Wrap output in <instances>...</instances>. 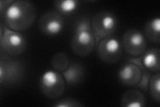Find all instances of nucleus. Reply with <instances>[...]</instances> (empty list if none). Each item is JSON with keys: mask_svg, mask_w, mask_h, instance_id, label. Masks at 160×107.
<instances>
[{"mask_svg": "<svg viewBox=\"0 0 160 107\" xmlns=\"http://www.w3.org/2000/svg\"><path fill=\"white\" fill-rule=\"evenodd\" d=\"M36 10L29 1H13L1 17L5 25L14 31L22 32L28 29L35 22Z\"/></svg>", "mask_w": 160, "mask_h": 107, "instance_id": "obj_1", "label": "nucleus"}, {"mask_svg": "<svg viewBox=\"0 0 160 107\" xmlns=\"http://www.w3.org/2000/svg\"><path fill=\"white\" fill-rule=\"evenodd\" d=\"M96 44V38L92 31L91 21L83 18L77 22L71 40V48L75 54L86 56L93 51Z\"/></svg>", "mask_w": 160, "mask_h": 107, "instance_id": "obj_2", "label": "nucleus"}, {"mask_svg": "<svg viewBox=\"0 0 160 107\" xmlns=\"http://www.w3.org/2000/svg\"><path fill=\"white\" fill-rule=\"evenodd\" d=\"M26 45V40L23 34L9 29L6 25L3 26L2 22L0 32L1 52L11 56H16L24 52Z\"/></svg>", "mask_w": 160, "mask_h": 107, "instance_id": "obj_3", "label": "nucleus"}, {"mask_svg": "<svg viewBox=\"0 0 160 107\" xmlns=\"http://www.w3.org/2000/svg\"><path fill=\"white\" fill-rule=\"evenodd\" d=\"M92 28L97 41L112 36L118 28V21L116 15L108 10H101L94 15Z\"/></svg>", "mask_w": 160, "mask_h": 107, "instance_id": "obj_4", "label": "nucleus"}, {"mask_svg": "<svg viewBox=\"0 0 160 107\" xmlns=\"http://www.w3.org/2000/svg\"><path fill=\"white\" fill-rule=\"evenodd\" d=\"M23 65L18 60L1 52L0 58V84L9 86L17 84L24 76Z\"/></svg>", "mask_w": 160, "mask_h": 107, "instance_id": "obj_5", "label": "nucleus"}, {"mask_svg": "<svg viewBox=\"0 0 160 107\" xmlns=\"http://www.w3.org/2000/svg\"><path fill=\"white\" fill-rule=\"evenodd\" d=\"M66 81L62 74L56 70H47L39 80V88L42 93L50 99L61 96L66 89Z\"/></svg>", "mask_w": 160, "mask_h": 107, "instance_id": "obj_6", "label": "nucleus"}, {"mask_svg": "<svg viewBox=\"0 0 160 107\" xmlns=\"http://www.w3.org/2000/svg\"><path fill=\"white\" fill-rule=\"evenodd\" d=\"M99 58L107 64H116L122 56V45L119 40L109 36L100 40L96 48Z\"/></svg>", "mask_w": 160, "mask_h": 107, "instance_id": "obj_7", "label": "nucleus"}, {"mask_svg": "<svg viewBox=\"0 0 160 107\" xmlns=\"http://www.w3.org/2000/svg\"><path fill=\"white\" fill-rule=\"evenodd\" d=\"M125 51L132 56H139L147 51V41L139 30L129 29L124 33L122 42Z\"/></svg>", "mask_w": 160, "mask_h": 107, "instance_id": "obj_8", "label": "nucleus"}, {"mask_svg": "<svg viewBox=\"0 0 160 107\" xmlns=\"http://www.w3.org/2000/svg\"><path fill=\"white\" fill-rule=\"evenodd\" d=\"M41 32L47 35H56L62 32L64 28V19L58 12L49 11L42 15L38 22Z\"/></svg>", "mask_w": 160, "mask_h": 107, "instance_id": "obj_9", "label": "nucleus"}, {"mask_svg": "<svg viewBox=\"0 0 160 107\" xmlns=\"http://www.w3.org/2000/svg\"><path fill=\"white\" fill-rule=\"evenodd\" d=\"M143 74L142 65L133 62L124 63L118 71L119 82L126 86H138Z\"/></svg>", "mask_w": 160, "mask_h": 107, "instance_id": "obj_10", "label": "nucleus"}, {"mask_svg": "<svg viewBox=\"0 0 160 107\" xmlns=\"http://www.w3.org/2000/svg\"><path fill=\"white\" fill-rule=\"evenodd\" d=\"M65 81L68 84L76 85L83 80L84 68L82 64L77 62H69L68 68L62 72Z\"/></svg>", "mask_w": 160, "mask_h": 107, "instance_id": "obj_11", "label": "nucleus"}, {"mask_svg": "<svg viewBox=\"0 0 160 107\" xmlns=\"http://www.w3.org/2000/svg\"><path fill=\"white\" fill-rule=\"evenodd\" d=\"M146 98L141 91L129 90L123 94L120 105L123 107H143L146 106Z\"/></svg>", "mask_w": 160, "mask_h": 107, "instance_id": "obj_12", "label": "nucleus"}, {"mask_svg": "<svg viewBox=\"0 0 160 107\" xmlns=\"http://www.w3.org/2000/svg\"><path fill=\"white\" fill-rule=\"evenodd\" d=\"M142 65L148 70L159 72L160 70V50L158 48H152L143 54Z\"/></svg>", "mask_w": 160, "mask_h": 107, "instance_id": "obj_13", "label": "nucleus"}, {"mask_svg": "<svg viewBox=\"0 0 160 107\" xmlns=\"http://www.w3.org/2000/svg\"><path fill=\"white\" fill-rule=\"evenodd\" d=\"M145 36L155 43L160 42V19L159 17L150 19L144 28Z\"/></svg>", "mask_w": 160, "mask_h": 107, "instance_id": "obj_14", "label": "nucleus"}, {"mask_svg": "<svg viewBox=\"0 0 160 107\" xmlns=\"http://www.w3.org/2000/svg\"><path fill=\"white\" fill-rule=\"evenodd\" d=\"M53 4L59 14L68 16L76 11L79 2L76 0H57L53 2Z\"/></svg>", "mask_w": 160, "mask_h": 107, "instance_id": "obj_15", "label": "nucleus"}, {"mask_svg": "<svg viewBox=\"0 0 160 107\" xmlns=\"http://www.w3.org/2000/svg\"><path fill=\"white\" fill-rule=\"evenodd\" d=\"M69 64V60L64 52L55 54L51 60V66L54 70L58 72H63Z\"/></svg>", "mask_w": 160, "mask_h": 107, "instance_id": "obj_16", "label": "nucleus"}, {"mask_svg": "<svg viewBox=\"0 0 160 107\" xmlns=\"http://www.w3.org/2000/svg\"><path fill=\"white\" fill-rule=\"evenodd\" d=\"M149 90L153 99L159 103L160 100V74L157 72L153 74L149 80Z\"/></svg>", "mask_w": 160, "mask_h": 107, "instance_id": "obj_17", "label": "nucleus"}, {"mask_svg": "<svg viewBox=\"0 0 160 107\" xmlns=\"http://www.w3.org/2000/svg\"><path fill=\"white\" fill-rule=\"evenodd\" d=\"M53 106L55 107H82L83 106V104L76 99L72 98H64L56 101L53 104Z\"/></svg>", "mask_w": 160, "mask_h": 107, "instance_id": "obj_18", "label": "nucleus"}, {"mask_svg": "<svg viewBox=\"0 0 160 107\" xmlns=\"http://www.w3.org/2000/svg\"><path fill=\"white\" fill-rule=\"evenodd\" d=\"M13 1L12 0H2L0 2V15H1V17L4 14L5 12L6 11L7 9L9 8V6L11 5Z\"/></svg>", "mask_w": 160, "mask_h": 107, "instance_id": "obj_19", "label": "nucleus"}]
</instances>
